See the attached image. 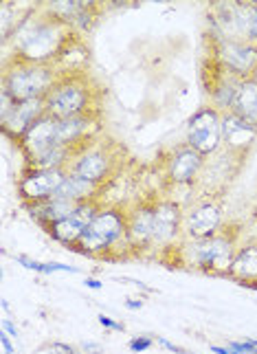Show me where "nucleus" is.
I'll return each mask as SVG.
<instances>
[{
    "label": "nucleus",
    "mask_w": 257,
    "mask_h": 354,
    "mask_svg": "<svg viewBox=\"0 0 257 354\" xmlns=\"http://www.w3.org/2000/svg\"><path fill=\"white\" fill-rule=\"evenodd\" d=\"M75 40H79V33L70 24L53 16L44 5L33 7L5 44H11V53L5 55V62L57 64Z\"/></svg>",
    "instance_id": "1"
},
{
    "label": "nucleus",
    "mask_w": 257,
    "mask_h": 354,
    "mask_svg": "<svg viewBox=\"0 0 257 354\" xmlns=\"http://www.w3.org/2000/svg\"><path fill=\"white\" fill-rule=\"evenodd\" d=\"M121 247L132 251L128 240V212L121 207H102L70 249L88 258H113V251Z\"/></svg>",
    "instance_id": "2"
},
{
    "label": "nucleus",
    "mask_w": 257,
    "mask_h": 354,
    "mask_svg": "<svg viewBox=\"0 0 257 354\" xmlns=\"http://www.w3.org/2000/svg\"><path fill=\"white\" fill-rule=\"evenodd\" d=\"M46 115L55 119L79 117L97 108V91L88 80L86 71H62L59 80L46 95Z\"/></svg>",
    "instance_id": "3"
},
{
    "label": "nucleus",
    "mask_w": 257,
    "mask_h": 354,
    "mask_svg": "<svg viewBox=\"0 0 257 354\" xmlns=\"http://www.w3.org/2000/svg\"><path fill=\"white\" fill-rule=\"evenodd\" d=\"M62 71L55 64H24L5 62L3 64V95L11 102L46 100L53 84L59 80Z\"/></svg>",
    "instance_id": "4"
},
{
    "label": "nucleus",
    "mask_w": 257,
    "mask_h": 354,
    "mask_svg": "<svg viewBox=\"0 0 257 354\" xmlns=\"http://www.w3.org/2000/svg\"><path fill=\"white\" fill-rule=\"evenodd\" d=\"M238 234L234 227H222L216 236L204 240H191L187 251V264L207 275H225L229 273L231 262L240 249Z\"/></svg>",
    "instance_id": "5"
},
{
    "label": "nucleus",
    "mask_w": 257,
    "mask_h": 354,
    "mask_svg": "<svg viewBox=\"0 0 257 354\" xmlns=\"http://www.w3.org/2000/svg\"><path fill=\"white\" fill-rule=\"evenodd\" d=\"M121 165V148L117 143H108L99 139H91L84 148L73 156L68 163V174H77L82 178H88L93 183L106 185L113 180L117 169Z\"/></svg>",
    "instance_id": "6"
},
{
    "label": "nucleus",
    "mask_w": 257,
    "mask_h": 354,
    "mask_svg": "<svg viewBox=\"0 0 257 354\" xmlns=\"http://www.w3.org/2000/svg\"><path fill=\"white\" fill-rule=\"evenodd\" d=\"M222 113L216 108L204 106L189 119L187 126V145L202 156H211L222 145Z\"/></svg>",
    "instance_id": "7"
},
{
    "label": "nucleus",
    "mask_w": 257,
    "mask_h": 354,
    "mask_svg": "<svg viewBox=\"0 0 257 354\" xmlns=\"http://www.w3.org/2000/svg\"><path fill=\"white\" fill-rule=\"evenodd\" d=\"M68 176L64 167H27L18 180V194L27 205L51 201Z\"/></svg>",
    "instance_id": "8"
},
{
    "label": "nucleus",
    "mask_w": 257,
    "mask_h": 354,
    "mask_svg": "<svg viewBox=\"0 0 257 354\" xmlns=\"http://www.w3.org/2000/svg\"><path fill=\"white\" fill-rule=\"evenodd\" d=\"M46 115L44 100H29V102H11L7 95H3V111H0V124L3 132L16 143L27 134V130L38 119Z\"/></svg>",
    "instance_id": "9"
},
{
    "label": "nucleus",
    "mask_w": 257,
    "mask_h": 354,
    "mask_svg": "<svg viewBox=\"0 0 257 354\" xmlns=\"http://www.w3.org/2000/svg\"><path fill=\"white\" fill-rule=\"evenodd\" d=\"M209 42L213 44L218 57L236 80H251L257 68V44L251 42H227L209 33Z\"/></svg>",
    "instance_id": "10"
},
{
    "label": "nucleus",
    "mask_w": 257,
    "mask_h": 354,
    "mask_svg": "<svg viewBox=\"0 0 257 354\" xmlns=\"http://www.w3.org/2000/svg\"><path fill=\"white\" fill-rule=\"evenodd\" d=\"M222 229V207L216 201H202L185 212L182 231L189 240H204Z\"/></svg>",
    "instance_id": "11"
},
{
    "label": "nucleus",
    "mask_w": 257,
    "mask_h": 354,
    "mask_svg": "<svg viewBox=\"0 0 257 354\" xmlns=\"http://www.w3.org/2000/svg\"><path fill=\"white\" fill-rule=\"evenodd\" d=\"M182 221H185V212L174 201H156L154 203V249L156 247H169L180 231Z\"/></svg>",
    "instance_id": "12"
},
{
    "label": "nucleus",
    "mask_w": 257,
    "mask_h": 354,
    "mask_svg": "<svg viewBox=\"0 0 257 354\" xmlns=\"http://www.w3.org/2000/svg\"><path fill=\"white\" fill-rule=\"evenodd\" d=\"M55 143H57V119L51 115H44L42 119L35 121L27 130V134L18 141L27 165L35 161L40 154H44L48 148H53Z\"/></svg>",
    "instance_id": "13"
},
{
    "label": "nucleus",
    "mask_w": 257,
    "mask_h": 354,
    "mask_svg": "<svg viewBox=\"0 0 257 354\" xmlns=\"http://www.w3.org/2000/svg\"><path fill=\"white\" fill-rule=\"evenodd\" d=\"M220 130H222V145L229 154H247L257 141V128L231 111L222 113V126H220Z\"/></svg>",
    "instance_id": "14"
},
{
    "label": "nucleus",
    "mask_w": 257,
    "mask_h": 354,
    "mask_svg": "<svg viewBox=\"0 0 257 354\" xmlns=\"http://www.w3.org/2000/svg\"><path fill=\"white\" fill-rule=\"evenodd\" d=\"M128 240L132 251L154 249V203H141L128 212Z\"/></svg>",
    "instance_id": "15"
},
{
    "label": "nucleus",
    "mask_w": 257,
    "mask_h": 354,
    "mask_svg": "<svg viewBox=\"0 0 257 354\" xmlns=\"http://www.w3.org/2000/svg\"><path fill=\"white\" fill-rule=\"evenodd\" d=\"M202 165H204V156L189 148V145H182V148H178L167 158L165 172L174 185H191L198 178Z\"/></svg>",
    "instance_id": "16"
},
{
    "label": "nucleus",
    "mask_w": 257,
    "mask_h": 354,
    "mask_svg": "<svg viewBox=\"0 0 257 354\" xmlns=\"http://www.w3.org/2000/svg\"><path fill=\"white\" fill-rule=\"evenodd\" d=\"M227 277L242 286H257V240L240 244Z\"/></svg>",
    "instance_id": "17"
},
{
    "label": "nucleus",
    "mask_w": 257,
    "mask_h": 354,
    "mask_svg": "<svg viewBox=\"0 0 257 354\" xmlns=\"http://www.w3.org/2000/svg\"><path fill=\"white\" fill-rule=\"evenodd\" d=\"M106 185H99V183H93L88 178H82L77 174H68L66 180L62 183V187L57 189V194L53 198H66V201H75V203H88V201H97L104 196Z\"/></svg>",
    "instance_id": "18"
},
{
    "label": "nucleus",
    "mask_w": 257,
    "mask_h": 354,
    "mask_svg": "<svg viewBox=\"0 0 257 354\" xmlns=\"http://www.w3.org/2000/svg\"><path fill=\"white\" fill-rule=\"evenodd\" d=\"M231 113L249 121L251 126L257 128V82L244 80L236 91V100L231 106Z\"/></svg>",
    "instance_id": "19"
},
{
    "label": "nucleus",
    "mask_w": 257,
    "mask_h": 354,
    "mask_svg": "<svg viewBox=\"0 0 257 354\" xmlns=\"http://www.w3.org/2000/svg\"><path fill=\"white\" fill-rule=\"evenodd\" d=\"M152 344H154V339L152 337H134L130 344H128V348L132 350V352H145V350H150L152 348Z\"/></svg>",
    "instance_id": "20"
},
{
    "label": "nucleus",
    "mask_w": 257,
    "mask_h": 354,
    "mask_svg": "<svg viewBox=\"0 0 257 354\" xmlns=\"http://www.w3.org/2000/svg\"><path fill=\"white\" fill-rule=\"evenodd\" d=\"M48 352H51V354H82L77 348H73L68 344H59V341H53V344H48Z\"/></svg>",
    "instance_id": "21"
},
{
    "label": "nucleus",
    "mask_w": 257,
    "mask_h": 354,
    "mask_svg": "<svg viewBox=\"0 0 257 354\" xmlns=\"http://www.w3.org/2000/svg\"><path fill=\"white\" fill-rule=\"evenodd\" d=\"M99 324H102L104 328H110V330H121V333L126 330V326H124V324L113 322V317H106V315H99Z\"/></svg>",
    "instance_id": "22"
},
{
    "label": "nucleus",
    "mask_w": 257,
    "mask_h": 354,
    "mask_svg": "<svg viewBox=\"0 0 257 354\" xmlns=\"http://www.w3.org/2000/svg\"><path fill=\"white\" fill-rule=\"evenodd\" d=\"M249 42L257 44V3H253V20H251V29H249Z\"/></svg>",
    "instance_id": "23"
},
{
    "label": "nucleus",
    "mask_w": 257,
    "mask_h": 354,
    "mask_svg": "<svg viewBox=\"0 0 257 354\" xmlns=\"http://www.w3.org/2000/svg\"><path fill=\"white\" fill-rule=\"evenodd\" d=\"M82 350H84L86 354H102V352H104V346L93 344V341H84V344H82Z\"/></svg>",
    "instance_id": "24"
},
{
    "label": "nucleus",
    "mask_w": 257,
    "mask_h": 354,
    "mask_svg": "<svg viewBox=\"0 0 257 354\" xmlns=\"http://www.w3.org/2000/svg\"><path fill=\"white\" fill-rule=\"evenodd\" d=\"M156 341L161 344L163 348H167V350H171V352H176V354H189L187 350H182V348H178V346H174V344H169L167 339H163V337H156Z\"/></svg>",
    "instance_id": "25"
},
{
    "label": "nucleus",
    "mask_w": 257,
    "mask_h": 354,
    "mask_svg": "<svg viewBox=\"0 0 257 354\" xmlns=\"http://www.w3.org/2000/svg\"><path fill=\"white\" fill-rule=\"evenodd\" d=\"M0 344H3V348H5V354H16L14 346H11V341H9V335L5 330L0 333Z\"/></svg>",
    "instance_id": "26"
},
{
    "label": "nucleus",
    "mask_w": 257,
    "mask_h": 354,
    "mask_svg": "<svg viewBox=\"0 0 257 354\" xmlns=\"http://www.w3.org/2000/svg\"><path fill=\"white\" fill-rule=\"evenodd\" d=\"M3 330L9 333L11 337H18V328H16L14 324H11L9 319H3Z\"/></svg>",
    "instance_id": "27"
},
{
    "label": "nucleus",
    "mask_w": 257,
    "mask_h": 354,
    "mask_svg": "<svg viewBox=\"0 0 257 354\" xmlns=\"http://www.w3.org/2000/svg\"><path fill=\"white\" fill-rule=\"evenodd\" d=\"M211 350H213L216 354H236V352L231 350V348H220V346H213Z\"/></svg>",
    "instance_id": "28"
},
{
    "label": "nucleus",
    "mask_w": 257,
    "mask_h": 354,
    "mask_svg": "<svg viewBox=\"0 0 257 354\" xmlns=\"http://www.w3.org/2000/svg\"><path fill=\"white\" fill-rule=\"evenodd\" d=\"M126 306L134 310V308H141V306H143V304H141V301H137V299H128V304H126Z\"/></svg>",
    "instance_id": "29"
},
{
    "label": "nucleus",
    "mask_w": 257,
    "mask_h": 354,
    "mask_svg": "<svg viewBox=\"0 0 257 354\" xmlns=\"http://www.w3.org/2000/svg\"><path fill=\"white\" fill-rule=\"evenodd\" d=\"M86 286H88V288H102V282H97V279H86Z\"/></svg>",
    "instance_id": "30"
}]
</instances>
